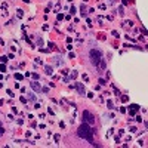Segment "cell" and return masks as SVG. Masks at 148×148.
<instances>
[{"label": "cell", "mask_w": 148, "mask_h": 148, "mask_svg": "<svg viewBox=\"0 0 148 148\" xmlns=\"http://www.w3.org/2000/svg\"><path fill=\"white\" fill-rule=\"evenodd\" d=\"M89 55H90V59H92V62L95 64V67H98V68H101V70H105V68H107L105 59H104V55H102L101 50L92 49Z\"/></svg>", "instance_id": "1"}, {"label": "cell", "mask_w": 148, "mask_h": 148, "mask_svg": "<svg viewBox=\"0 0 148 148\" xmlns=\"http://www.w3.org/2000/svg\"><path fill=\"white\" fill-rule=\"evenodd\" d=\"M77 135H79L80 138H83V139H86L87 142L93 144V129L90 127V124L83 123L82 126L79 127V130H77Z\"/></svg>", "instance_id": "2"}, {"label": "cell", "mask_w": 148, "mask_h": 148, "mask_svg": "<svg viewBox=\"0 0 148 148\" xmlns=\"http://www.w3.org/2000/svg\"><path fill=\"white\" fill-rule=\"evenodd\" d=\"M83 120H84L87 124H95V117L90 114L89 111H84V113H83Z\"/></svg>", "instance_id": "3"}, {"label": "cell", "mask_w": 148, "mask_h": 148, "mask_svg": "<svg viewBox=\"0 0 148 148\" xmlns=\"http://www.w3.org/2000/svg\"><path fill=\"white\" fill-rule=\"evenodd\" d=\"M77 89H79V92L82 95H84V87H82V84H77Z\"/></svg>", "instance_id": "4"}, {"label": "cell", "mask_w": 148, "mask_h": 148, "mask_svg": "<svg viewBox=\"0 0 148 148\" xmlns=\"http://www.w3.org/2000/svg\"><path fill=\"white\" fill-rule=\"evenodd\" d=\"M46 73H48V74H50V73H52V70H50V67H46Z\"/></svg>", "instance_id": "5"}, {"label": "cell", "mask_w": 148, "mask_h": 148, "mask_svg": "<svg viewBox=\"0 0 148 148\" xmlns=\"http://www.w3.org/2000/svg\"><path fill=\"white\" fill-rule=\"evenodd\" d=\"M33 87H34V89H40V87H39V84H37V83H33Z\"/></svg>", "instance_id": "6"}, {"label": "cell", "mask_w": 148, "mask_h": 148, "mask_svg": "<svg viewBox=\"0 0 148 148\" xmlns=\"http://www.w3.org/2000/svg\"><path fill=\"white\" fill-rule=\"evenodd\" d=\"M2 135H3V127L0 126V136H2Z\"/></svg>", "instance_id": "7"}]
</instances>
